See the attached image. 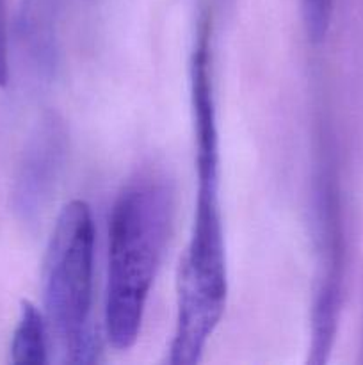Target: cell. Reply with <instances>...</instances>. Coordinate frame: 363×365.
Segmentation results:
<instances>
[{"label":"cell","instance_id":"1","mask_svg":"<svg viewBox=\"0 0 363 365\" xmlns=\"http://www.w3.org/2000/svg\"><path fill=\"white\" fill-rule=\"evenodd\" d=\"M173 223V192L155 175H142L114 203L109 227L105 331L117 351L130 349L141 331Z\"/></svg>","mask_w":363,"mask_h":365},{"label":"cell","instance_id":"2","mask_svg":"<svg viewBox=\"0 0 363 365\" xmlns=\"http://www.w3.org/2000/svg\"><path fill=\"white\" fill-rule=\"evenodd\" d=\"M226 252L219 209V173H198L194 221L178 274V312L169 362L194 365L224 314Z\"/></svg>","mask_w":363,"mask_h":365},{"label":"cell","instance_id":"3","mask_svg":"<svg viewBox=\"0 0 363 365\" xmlns=\"http://www.w3.org/2000/svg\"><path fill=\"white\" fill-rule=\"evenodd\" d=\"M95 237L89 205L71 200L59 212L45 257V319L70 364H91L98 355L91 324Z\"/></svg>","mask_w":363,"mask_h":365},{"label":"cell","instance_id":"4","mask_svg":"<svg viewBox=\"0 0 363 365\" xmlns=\"http://www.w3.org/2000/svg\"><path fill=\"white\" fill-rule=\"evenodd\" d=\"M337 189L326 178L319 189V278L312 314L310 362L324 364L333 348L344 282V234L340 223Z\"/></svg>","mask_w":363,"mask_h":365},{"label":"cell","instance_id":"5","mask_svg":"<svg viewBox=\"0 0 363 365\" xmlns=\"http://www.w3.org/2000/svg\"><path fill=\"white\" fill-rule=\"evenodd\" d=\"M64 138L63 125L53 116L46 118L21 155L11 198L13 210L23 223L38 220L52 195L64 155Z\"/></svg>","mask_w":363,"mask_h":365},{"label":"cell","instance_id":"6","mask_svg":"<svg viewBox=\"0 0 363 365\" xmlns=\"http://www.w3.org/2000/svg\"><path fill=\"white\" fill-rule=\"evenodd\" d=\"M64 0H23L14 24L21 57L38 73H50L57 63V21Z\"/></svg>","mask_w":363,"mask_h":365},{"label":"cell","instance_id":"7","mask_svg":"<svg viewBox=\"0 0 363 365\" xmlns=\"http://www.w3.org/2000/svg\"><path fill=\"white\" fill-rule=\"evenodd\" d=\"M46 331L48 324L41 310L34 303L21 302L20 317L11 342V362L32 365L48 362Z\"/></svg>","mask_w":363,"mask_h":365},{"label":"cell","instance_id":"8","mask_svg":"<svg viewBox=\"0 0 363 365\" xmlns=\"http://www.w3.org/2000/svg\"><path fill=\"white\" fill-rule=\"evenodd\" d=\"M333 9L335 0H301L302 21L310 41L320 43L326 39Z\"/></svg>","mask_w":363,"mask_h":365},{"label":"cell","instance_id":"9","mask_svg":"<svg viewBox=\"0 0 363 365\" xmlns=\"http://www.w3.org/2000/svg\"><path fill=\"white\" fill-rule=\"evenodd\" d=\"M9 82V25L7 0H0V88Z\"/></svg>","mask_w":363,"mask_h":365}]
</instances>
